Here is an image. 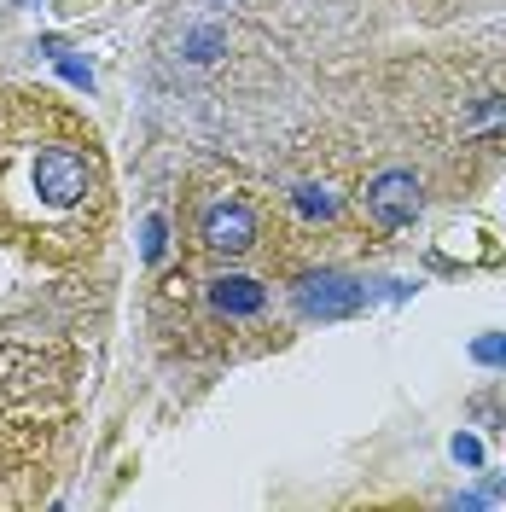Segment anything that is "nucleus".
I'll return each instance as SVG.
<instances>
[{"label": "nucleus", "mask_w": 506, "mask_h": 512, "mask_svg": "<svg viewBox=\"0 0 506 512\" xmlns=\"http://www.w3.org/2000/svg\"><path fill=\"white\" fill-rule=\"evenodd\" d=\"M361 309H367V286L338 274V268H320V274L297 280V315L303 320H349Z\"/></svg>", "instance_id": "nucleus-1"}, {"label": "nucleus", "mask_w": 506, "mask_h": 512, "mask_svg": "<svg viewBox=\"0 0 506 512\" xmlns=\"http://www.w3.org/2000/svg\"><path fill=\"white\" fill-rule=\"evenodd\" d=\"M419 175L413 169H384V175H373L367 181V216H373V227H384V233H402V227L419 222Z\"/></svg>", "instance_id": "nucleus-2"}, {"label": "nucleus", "mask_w": 506, "mask_h": 512, "mask_svg": "<svg viewBox=\"0 0 506 512\" xmlns=\"http://www.w3.org/2000/svg\"><path fill=\"white\" fill-rule=\"evenodd\" d=\"M35 192L47 198V204H82L88 198V163L76 158V152H64V146H47L41 158H35Z\"/></svg>", "instance_id": "nucleus-3"}, {"label": "nucleus", "mask_w": 506, "mask_h": 512, "mask_svg": "<svg viewBox=\"0 0 506 512\" xmlns=\"http://www.w3.org/2000/svg\"><path fill=\"white\" fill-rule=\"evenodd\" d=\"M204 245L222 256H239L256 245V216L251 204H239V198H227V204H216L210 216H204Z\"/></svg>", "instance_id": "nucleus-4"}, {"label": "nucleus", "mask_w": 506, "mask_h": 512, "mask_svg": "<svg viewBox=\"0 0 506 512\" xmlns=\"http://www.w3.org/2000/svg\"><path fill=\"white\" fill-rule=\"evenodd\" d=\"M262 303H268V291H262V280H251V274H222V280H210V309L227 315V320L262 315Z\"/></svg>", "instance_id": "nucleus-5"}, {"label": "nucleus", "mask_w": 506, "mask_h": 512, "mask_svg": "<svg viewBox=\"0 0 506 512\" xmlns=\"http://www.w3.org/2000/svg\"><path fill=\"white\" fill-rule=\"evenodd\" d=\"M291 210L303 216V222H332L338 216V192L315 187V181H303V187L291 192Z\"/></svg>", "instance_id": "nucleus-6"}, {"label": "nucleus", "mask_w": 506, "mask_h": 512, "mask_svg": "<svg viewBox=\"0 0 506 512\" xmlns=\"http://www.w3.org/2000/svg\"><path fill=\"white\" fill-rule=\"evenodd\" d=\"M181 53H187V64H216L227 53V30H222V24H198V30L187 35V47H181Z\"/></svg>", "instance_id": "nucleus-7"}, {"label": "nucleus", "mask_w": 506, "mask_h": 512, "mask_svg": "<svg viewBox=\"0 0 506 512\" xmlns=\"http://www.w3.org/2000/svg\"><path fill=\"white\" fill-rule=\"evenodd\" d=\"M47 53L59 59V70L70 76V82H76V88H94V70H88V64H76V59H64V53H59V41H47Z\"/></svg>", "instance_id": "nucleus-8"}, {"label": "nucleus", "mask_w": 506, "mask_h": 512, "mask_svg": "<svg viewBox=\"0 0 506 512\" xmlns=\"http://www.w3.org/2000/svg\"><path fill=\"white\" fill-rule=\"evenodd\" d=\"M495 123H506V99H489L483 111H472V117H466V128H472V134H483V128H495Z\"/></svg>", "instance_id": "nucleus-9"}, {"label": "nucleus", "mask_w": 506, "mask_h": 512, "mask_svg": "<svg viewBox=\"0 0 506 512\" xmlns=\"http://www.w3.org/2000/svg\"><path fill=\"white\" fill-rule=\"evenodd\" d=\"M163 245H169V239H163V216H152V222H146V245H140V251H146V262H158Z\"/></svg>", "instance_id": "nucleus-10"}, {"label": "nucleus", "mask_w": 506, "mask_h": 512, "mask_svg": "<svg viewBox=\"0 0 506 512\" xmlns=\"http://www.w3.org/2000/svg\"><path fill=\"white\" fill-rule=\"evenodd\" d=\"M454 460L460 466H483V443L477 437H454Z\"/></svg>", "instance_id": "nucleus-11"}, {"label": "nucleus", "mask_w": 506, "mask_h": 512, "mask_svg": "<svg viewBox=\"0 0 506 512\" xmlns=\"http://www.w3.org/2000/svg\"><path fill=\"white\" fill-rule=\"evenodd\" d=\"M472 355H477V361H495V367H501V361H506V338H477Z\"/></svg>", "instance_id": "nucleus-12"}]
</instances>
